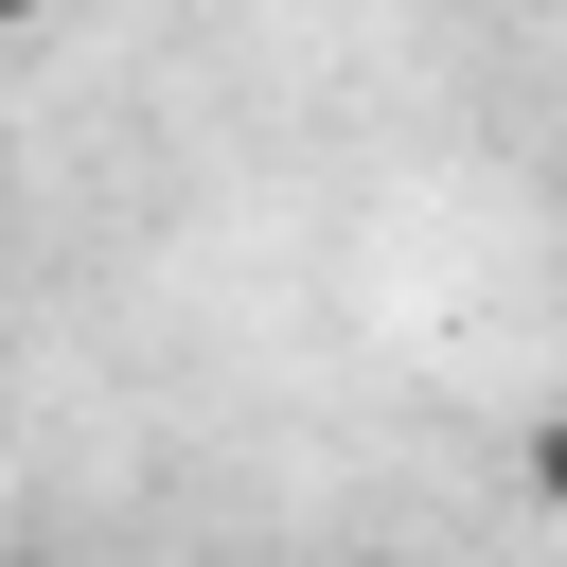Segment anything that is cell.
<instances>
[{"label": "cell", "mask_w": 567, "mask_h": 567, "mask_svg": "<svg viewBox=\"0 0 567 567\" xmlns=\"http://www.w3.org/2000/svg\"><path fill=\"white\" fill-rule=\"evenodd\" d=\"M35 18H53V0H0V35H35Z\"/></svg>", "instance_id": "cell-1"}]
</instances>
